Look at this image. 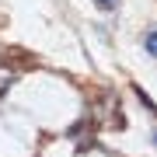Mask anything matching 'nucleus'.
Segmentation results:
<instances>
[{
  "label": "nucleus",
  "instance_id": "4",
  "mask_svg": "<svg viewBox=\"0 0 157 157\" xmlns=\"http://www.w3.org/2000/svg\"><path fill=\"white\" fill-rule=\"evenodd\" d=\"M154 143H157V136H154Z\"/></svg>",
  "mask_w": 157,
  "mask_h": 157
},
{
  "label": "nucleus",
  "instance_id": "1",
  "mask_svg": "<svg viewBox=\"0 0 157 157\" xmlns=\"http://www.w3.org/2000/svg\"><path fill=\"white\" fill-rule=\"evenodd\" d=\"M143 45H147V52H150V56L157 59V28H150V32L143 35Z\"/></svg>",
  "mask_w": 157,
  "mask_h": 157
},
{
  "label": "nucleus",
  "instance_id": "2",
  "mask_svg": "<svg viewBox=\"0 0 157 157\" xmlns=\"http://www.w3.org/2000/svg\"><path fill=\"white\" fill-rule=\"evenodd\" d=\"M11 80H14V70H11V67H0V91L11 84Z\"/></svg>",
  "mask_w": 157,
  "mask_h": 157
},
{
  "label": "nucleus",
  "instance_id": "3",
  "mask_svg": "<svg viewBox=\"0 0 157 157\" xmlns=\"http://www.w3.org/2000/svg\"><path fill=\"white\" fill-rule=\"evenodd\" d=\"M94 4L101 7V11H115V7H119V0H94Z\"/></svg>",
  "mask_w": 157,
  "mask_h": 157
}]
</instances>
